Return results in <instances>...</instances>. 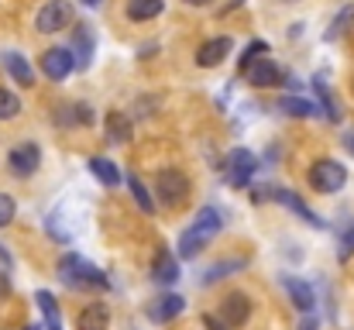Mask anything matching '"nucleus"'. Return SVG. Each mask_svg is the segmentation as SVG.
<instances>
[{
    "instance_id": "1",
    "label": "nucleus",
    "mask_w": 354,
    "mask_h": 330,
    "mask_svg": "<svg viewBox=\"0 0 354 330\" xmlns=\"http://www.w3.org/2000/svg\"><path fill=\"white\" fill-rule=\"evenodd\" d=\"M221 227H224V217H221V210L217 207H203L193 223L179 234V258H196L217 234H221Z\"/></svg>"
},
{
    "instance_id": "2",
    "label": "nucleus",
    "mask_w": 354,
    "mask_h": 330,
    "mask_svg": "<svg viewBox=\"0 0 354 330\" xmlns=\"http://www.w3.org/2000/svg\"><path fill=\"white\" fill-rule=\"evenodd\" d=\"M59 279H62V286H69V289H107V275H104L97 265H90L83 255H76V251L62 255V262H59Z\"/></svg>"
},
{
    "instance_id": "3",
    "label": "nucleus",
    "mask_w": 354,
    "mask_h": 330,
    "mask_svg": "<svg viewBox=\"0 0 354 330\" xmlns=\"http://www.w3.org/2000/svg\"><path fill=\"white\" fill-rule=\"evenodd\" d=\"M155 196H158V203H162L165 210L183 207L186 196H189V179H186V172H179V169H162V172L155 176Z\"/></svg>"
},
{
    "instance_id": "4",
    "label": "nucleus",
    "mask_w": 354,
    "mask_h": 330,
    "mask_svg": "<svg viewBox=\"0 0 354 330\" xmlns=\"http://www.w3.org/2000/svg\"><path fill=\"white\" fill-rule=\"evenodd\" d=\"M306 179H310V186L317 193H341L344 183H348V169L341 162H334V158H320V162L310 165V176Z\"/></svg>"
},
{
    "instance_id": "5",
    "label": "nucleus",
    "mask_w": 354,
    "mask_h": 330,
    "mask_svg": "<svg viewBox=\"0 0 354 330\" xmlns=\"http://www.w3.org/2000/svg\"><path fill=\"white\" fill-rule=\"evenodd\" d=\"M69 21H73V3H69V0H48V3L38 10L35 28H38L41 35H55V31L69 28Z\"/></svg>"
},
{
    "instance_id": "6",
    "label": "nucleus",
    "mask_w": 354,
    "mask_h": 330,
    "mask_svg": "<svg viewBox=\"0 0 354 330\" xmlns=\"http://www.w3.org/2000/svg\"><path fill=\"white\" fill-rule=\"evenodd\" d=\"M254 172H258V158H254L248 148H234V152L227 155V162H224V176H227V183H231L234 190L248 186Z\"/></svg>"
},
{
    "instance_id": "7",
    "label": "nucleus",
    "mask_w": 354,
    "mask_h": 330,
    "mask_svg": "<svg viewBox=\"0 0 354 330\" xmlns=\"http://www.w3.org/2000/svg\"><path fill=\"white\" fill-rule=\"evenodd\" d=\"M241 76H244V83H251V86H258V90H265V86H279V83L286 80V73H282L268 55H265V59H254L251 66H244Z\"/></svg>"
},
{
    "instance_id": "8",
    "label": "nucleus",
    "mask_w": 354,
    "mask_h": 330,
    "mask_svg": "<svg viewBox=\"0 0 354 330\" xmlns=\"http://www.w3.org/2000/svg\"><path fill=\"white\" fill-rule=\"evenodd\" d=\"M38 165H41V152H38V145H17V148H10V155H7V169L17 176V179H28V176H35L38 172Z\"/></svg>"
},
{
    "instance_id": "9",
    "label": "nucleus",
    "mask_w": 354,
    "mask_h": 330,
    "mask_svg": "<svg viewBox=\"0 0 354 330\" xmlns=\"http://www.w3.org/2000/svg\"><path fill=\"white\" fill-rule=\"evenodd\" d=\"M76 69V62H73V52L69 48H48L45 55H41V73L48 76V80H66L69 73Z\"/></svg>"
},
{
    "instance_id": "10",
    "label": "nucleus",
    "mask_w": 354,
    "mask_h": 330,
    "mask_svg": "<svg viewBox=\"0 0 354 330\" xmlns=\"http://www.w3.org/2000/svg\"><path fill=\"white\" fill-rule=\"evenodd\" d=\"M248 317H251V300L244 293H231V296L221 300V320L227 327H244Z\"/></svg>"
},
{
    "instance_id": "11",
    "label": "nucleus",
    "mask_w": 354,
    "mask_h": 330,
    "mask_svg": "<svg viewBox=\"0 0 354 330\" xmlns=\"http://www.w3.org/2000/svg\"><path fill=\"white\" fill-rule=\"evenodd\" d=\"M231 48H234V42H231L227 35L210 38L207 45H200V52H196V66H200V69H214V66H221V62L231 55Z\"/></svg>"
},
{
    "instance_id": "12",
    "label": "nucleus",
    "mask_w": 354,
    "mask_h": 330,
    "mask_svg": "<svg viewBox=\"0 0 354 330\" xmlns=\"http://www.w3.org/2000/svg\"><path fill=\"white\" fill-rule=\"evenodd\" d=\"M93 45H97L93 28L90 24H76V31H73V62H76V69H86L93 62Z\"/></svg>"
},
{
    "instance_id": "13",
    "label": "nucleus",
    "mask_w": 354,
    "mask_h": 330,
    "mask_svg": "<svg viewBox=\"0 0 354 330\" xmlns=\"http://www.w3.org/2000/svg\"><path fill=\"white\" fill-rule=\"evenodd\" d=\"M258 193H261V196H265V193H268V196H272V200H279V203H282V207H289V210H292V214H299V217L306 220V223H310V227H317V230H320V227H324V220L317 217V214H313V210H310V207H306V203H303V200H299V196H296V193H289V190H258ZM261 196H258V200H261Z\"/></svg>"
},
{
    "instance_id": "14",
    "label": "nucleus",
    "mask_w": 354,
    "mask_h": 330,
    "mask_svg": "<svg viewBox=\"0 0 354 330\" xmlns=\"http://www.w3.org/2000/svg\"><path fill=\"white\" fill-rule=\"evenodd\" d=\"M0 62H3V69L14 76V83H21V86H35V69L28 66V59H24L21 52L3 48V52H0Z\"/></svg>"
},
{
    "instance_id": "15",
    "label": "nucleus",
    "mask_w": 354,
    "mask_h": 330,
    "mask_svg": "<svg viewBox=\"0 0 354 330\" xmlns=\"http://www.w3.org/2000/svg\"><path fill=\"white\" fill-rule=\"evenodd\" d=\"M76 327L80 330H107L111 327V306L107 303H86L83 310H80V317H76Z\"/></svg>"
},
{
    "instance_id": "16",
    "label": "nucleus",
    "mask_w": 354,
    "mask_h": 330,
    "mask_svg": "<svg viewBox=\"0 0 354 330\" xmlns=\"http://www.w3.org/2000/svg\"><path fill=\"white\" fill-rule=\"evenodd\" d=\"M183 310H186V300H183V296H176V293H169V296L155 300V306L148 310V317H151L155 324H169V320H176Z\"/></svg>"
},
{
    "instance_id": "17",
    "label": "nucleus",
    "mask_w": 354,
    "mask_h": 330,
    "mask_svg": "<svg viewBox=\"0 0 354 330\" xmlns=\"http://www.w3.org/2000/svg\"><path fill=\"white\" fill-rule=\"evenodd\" d=\"M282 286H286V293H289V300H292V306H296V310H303V313H310V310H313L317 296H313V289H310L303 279L286 275V279H282Z\"/></svg>"
},
{
    "instance_id": "18",
    "label": "nucleus",
    "mask_w": 354,
    "mask_h": 330,
    "mask_svg": "<svg viewBox=\"0 0 354 330\" xmlns=\"http://www.w3.org/2000/svg\"><path fill=\"white\" fill-rule=\"evenodd\" d=\"M151 279H155V282H162V286H172V282L179 279V262H176V258H172L165 248H158V255H155Z\"/></svg>"
},
{
    "instance_id": "19",
    "label": "nucleus",
    "mask_w": 354,
    "mask_h": 330,
    "mask_svg": "<svg viewBox=\"0 0 354 330\" xmlns=\"http://www.w3.org/2000/svg\"><path fill=\"white\" fill-rule=\"evenodd\" d=\"M104 127H107V138H111L114 145H124V141L131 138V117H127L124 110H111L107 120H104Z\"/></svg>"
},
{
    "instance_id": "20",
    "label": "nucleus",
    "mask_w": 354,
    "mask_h": 330,
    "mask_svg": "<svg viewBox=\"0 0 354 330\" xmlns=\"http://www.w3.org/2000/svg\"><path fill=\"white\" fill-rule=\"evenodd\" d=\"M35 303H38V310L45 313V327H48V330H62V317H59V303H55V296H52V293L38 289V293H35Z\"/></svg>"
},
{
    "instance_id": "21",
    "label": "nucleus",
    "mask_w": 354,
    "mask_h": 330,
    "mask_svg": "<svg viewBox=\"0 0 354 330\" xmlns=\"http://www.w3.org/2000/svg\"><path fill=\"white\" fill-rule=\"evenodd\" d=\"M165 10V0H127V17L131 21H151Z\"/></svg>"
},
{
    "instance_id": "22",
    "label": "nucleus",
    "mask_w": 354,
    "mask_h": 330,
    "mask_svg": "<svg viewBox=\"0 0 354 330\" xmlns=\"http://www.w3.org/2000/svg\"><path fill=\"white\" fill-rule=\"evenodd\" d=\"M90 172L104 183V186H118L120 183V172L118 165L111 162V158H104V155H97V158H90Z\"/></svg>"
},
{
    "instance_id": "23",
    "label": "nucleus",
    "mask_w": 354,
    "mask_h": 330,
    "mask_svg": "<svg viewBox=\"0 0 354 330\" xmlns=\"http://www.w3.org/2000/svg\"><path fill=\"white\" fill-rule=\"evenodd\" d=\"M127 190H131V196H134V203L141 207V214H155V196L148 193V186L138 179V176H131L127 179Z\"/></svg>"
},
{
    "instance_id": "24",
    "label": "nucleus",
    "mask_w": 354,
    "mask_h": 330,
    "mask_svg": "<svg viewBox=\"0 0 354 330\" xmlns=\"http://www.w3.org/2000/svg\"><path fill=\"white\" fill-rule=\"evenodd\" d=\"M351 24H354V3H348V7H341V10H337V17L330 21V28H327V35H324V38H327V42H337Z\"/></svg>"
},
{
    "instance_id": "25",
    "label": "nucleus",
    "mask_w": 354,
    "mask_h": 330,
    "mask_svg": "<svg viewBox=\"0 0 354 330\" xmlns=\"http://www.w3.org/2000/svg\"><path fill=\"white\" fill-rule=\"evenodd\" d=\"M313 86H317V93H320V104H324V110H327V117L337 124V120H341V107H337V100L330 97V90H327L324 76H313Z\"/></svg>"
},
{
    "instance_id": "26",
    "label": "nucleus",
    "mask_w": 354,
    "mask_h": 330,
    "mask_svg": "<svg viewBox=\"0 0 354 330\" xmlns=\"http://www.w3.org/2000/svg\"><path fill=\"white\" fill-rule=\"evenodd\" d=\"M279 107L286 110L289 117H313V113H317V107H313L310 100H303V97H282Z\"/></svg>"
},
{
    "instance_id": "27",
    "label": "nucleus",
    "mask_w": 354,
    "mask_h": 330,
    "mask_svg": "<svg viewBox=\"0 0 354 330\" xmlns=\"http://www.w3.org/2000/svg\"><path fill=\"white\" fill-rule=\"evenodd\" d=\"M21 113V100L10 90H0V120H14Z\"/></svg>"
},
{
    "instance_id": "28",
    "label": "nucleus",
    "mask_w": 354,
    "mask_h": 330,
    "mask_svg": "<svg viewBox=\"0 0 354 330\" xmlns=\"http://www.w3.org/2000/svg\"><path fill=\"white\" fill-rule=\"evenodd\" d=\"M244 265H248L244 258H241V262H237V258H231V262H221V265H214V268L207 272V279H203V282H217V279H224L227 272H237V268H244Z\"/></svg>"
},
{
    "instance_id": "29",
    "label": "nucleus",
    "mask_w": 354,
    "mask_h": 330,
    "mask_svg": "<svg viewBox=\"0 0 354 330\" xmlns=\"http://www.w3.org/2000/svg\"><path fill=\"white\" fill-rule=\"evenodd\" d=\"M265 55H268V45H265V42H251V45L244 48V55H241V69L251 66L254 59H265Z\"/></svg>"
},
{
    "instance_id": "30",
    "label": "nucleus",
    "mask_w": 354,
    "mask_h": 330,
    "mask_svg": "<svg viewBox=\"0 0 354 330\" xmlns=\"http://www.w3.org/2000/svg\"><path fill=\"white\" fill-rule=\"evenodd\" d=\"M14 214H17V203H14L7 193H0V227H7V223L14 220Z\"/></svg>"
},
{
    "instance_id": "31",
    "label": "nucleus",
    "mask_w": 354,
    "mask_h": 330,
    "mask_svg": "<svg viewBox=\"0 0 354 330\" xmlns=\"http://www.w3.org/2000/svg\"><path fill=\"white\" fill-rule=\"evenodd\" d=\"M351 251H354V227L344 230V237H341V258H348Z\"/></svg>"
},
{
    "instance_id": "32",
    "label": "nucleus",
    "mask_w": 354,
    "mask_h": 330,
    "mask_svg": "<svg viewBox=\"0 0 354 330\" xmlns=\"http://www.w3.org/2000/svg\"><path fill=\"white\" fill-rule=\"evenodd\" d=\"M3 296H10V279H7V272H0V300Z\"/></svg>"
},
{
    "instance_id": "33",
    "label": "nucleus",
    "mask_w": 354,
    "mask_h": 330,
    "mask_svg": "<svg viewBox=\"0 0 354 330\" xmlns=\"http://www.w3.org/2000/svg\"><path fill=\"white\" fill-rule=\"evenodd\" d=\"M0 265H3V268H10V265H14V262H10V255H7V248H3V244H0Z\"/></svg>"
},
{
    "instance_id": "34",
    "label": "nucleus",
    "mask_w": 354,
    "mask_h": 330,
    "mask_svg": "<svg viewBox=\"0 0 354 330\" xmlns=\"http://www.w3.org/2000/svg\"><path fill=\"white\" fill-rule=\"evenodd\" d=\"M344 148L354 155V131H348V134H344Z\"/></svg>"
},
{
    "instance_id": "35",
    "label": "nucleus",
    "mask_w": 354,
    "mask_h": 330,
    "mask_svg": "<svg viewBox=\"0 0 354 330\" xmlns=\"http://www.w3.org/2000/svg\"><path fill=\"white\" fill-rule=\"evenodd\" d=\"M299 330H317V317H306V320H303V327Z\"/></svg>"
},
{
    "instance_id": "36",
    "label": "nucleus",
    "mask_w": 354,
    "mask_h": 330,
    "mask_svg": "<svg viewBox=\"0 0 354 330\" xmlns=\"http://www.w3.org/2000/svg\"><path fill=\"white\" fill-rule=\"evenodd\" d=\"M241 3H244V0H231V3H227V7L221 10V14H227V10H234V7H241Z\"/></svg>"
},
{
    "instance_id": "37",
    "label": "nucleus",
    "mask_w": 354,
    "mask_h": 330,
    "mask_svg": "<svg viewBox=\"0 0 354 330\" xmlns=\"http://www.w3.org/2000/svg\"><path fill=\"white\" fill-rule=\"evenodd\" d=\"M186 3H193V7H203V3H210V0H186Z\"/></svg>"
},
{
    "instance_id": "38",
    "label": "nucleus",
    "mask_w": 354,
    "mask_h": 330,
    "mask_svg": "<svg viewBox=\"0 0 354 330\" xmlns=\"http://www.w3.org/2000/svg\"><path fill=\"white\" fill-rule=\"evenodd\" d=\"M83 3H86V7H97V3H100V0H83Z\"/></svg>"
},
{
    "instance_id": "39",
    "label": "nucleus",
    "mask_w": 354,
    "mask_h": 330,
    "mask_svg": "<svg viewBox=\"0 0 354 330\" xmlns=\"http://www.w3.org/2000/svg\"><path fill=\"white\" fill-rule=\"evenodd\" d=\"M24 330H41V327H38V324H31V327H24Z\"/></svg>"
}]
</instances>
